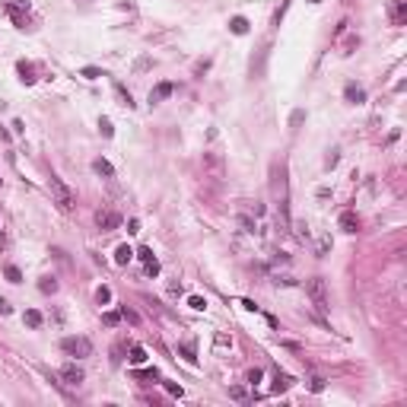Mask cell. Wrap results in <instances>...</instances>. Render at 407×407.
Returning a JSON list of instances; mask_svg holds the SVG:
<instances>
[{
    "label": "cell",
    "instance_id": "17",
    "mask_svg": "<svg viewBox=\"0 0 407 407\" xmlns=\"http://www.w3.org/2000/svg\"><path fill=\"white\" fill-rule=\"evenodd\" d=\"M213 347H217V350H232V337L226 331H217V334H213Z\"/></svg>",
    "mask_w": 407,
    "mask_h": 407
},
{
    "label": "cell",
    "instance_id": "3",
    "mask_svg": "<svg viewBox=\"0 0 407 407\" xmlns=\"http://www.w3.org/2000/svg\"><path fill=\"white\" fill-rule=\"evenodd\" d=\"M60 350H64L67 356L83 360V356H93V344H89V337H77V334H70V337L60 341Z\"/></svg>",
    "mask_w": 407,
    "mask_h": 407
},
{
    "label": "cell",
    "instance_id": "9",
    "mask_svg": "<svg viewBox=\"0 0 407 407\" xmlns=\"http://www.w3.org/2000/svg\"><path fill=\"white\" fill-rule=\"evenodd\" d=\"M337 226H341L344 232H350V236H353V232H360V217H356L353 210H344L341 220H337Z\"/></svg>",
    "mask_w": 407,
    "mask_h": 407
},
{
    "label": "cell",
    "instance_id": "27",
    "mask_svg": "<svg viewBox=\"0 0 407 407\" xmlns=\"http://www.w3.org/2000/svg\"><path fill=\"white\" fill-rule=\"evenodd\" d=\"M102 321H105L108 328H115V324L121 321V312H105V315H102Z\"/></svg>",
    "mask_w": 407,
    "mask_h": 407
},
{
    "label": "cell",
    "instance_id": "23",
    "mask_svg": "<svg viewBox=\"0 0 407 407\" xmlns=\"http://www.w3.org/2000/svg\"><path fill=\"white\" fill-rule=\"evenodd\" d=\"M4 274H7V280H10V283H23V274H19V267H13V264H10Z\"/></svg>",
    "mask_w": 407,
    "mask_h": 407
},
{
    "label": "cell",
    "instance_id": "29",
    "mask_svg": "<svg viewBox=\"0 0 407 407\" xmlns=\"http://www.w3.org/2000/svg\"><path fill=\"white\" fill-rule=\"evenodd\" d=\"M309 388H312L315 394L324 391V379H321V375H312V379H309Z\"/></svg>",
    "mask_w": 407,
    "mask_h": 407
},
{
    "label": "cell",
    "instance_id": "26",
    "mask_svg": "<svg viewBox=\"0 0 407 407\" xmlns=\"http://www.w3.org/2000/svg\"><path fill=\"white\" fill-rule=\"evenodd\" d=\"M99 130H102L105 137H115V127H111V121H108V118H99Z\"/></svg>",
    "mask_w": 407,
    "mask_h": 407
},
{
    "label": "cell",
    "instance_id": "33",
    "mask_svg": "<svg viewBox=\"0 0 407 407\" xmlns=\"http://www.w3.org/2000/svg\"><path fill=\"white\" fill-rule=\"evenodd\" d=\"M229 398H236V401H245V398H248V391H245V388H229Z\"/></svg>",
    "mask_w": 407,
    "mask_h": 407
},
{
    "label": "cell",
    "instance_id": "16",
    "mask_svg": "<svg viewBox=\"0 0 407 407\" xmlns=\"http://www.w3.org/2000/svg\"><path fill=\"white\" fill-rule=\"evenodd\" d=\"M23 321L29 324V328H42V312H38V309H26V315H23Z\"/></svg>",
    "mask_w": 407,
    "mask_h": 407
},
{
    "label": "cell",
    "instance_id": "41",
    "mask_svg": "<svg viewBox=\"0 0 407 407\" xmlns=\"http://www.w3.org/2000/svg\"><path fill=\"white\" fill-rule=\"evenodd\" d=\"M312 4H318V0H312Z\"/></svg>",
    "mask_w": 407,
    "mask_h": 407
},
{
    "label": "cell",
    "instance_id": "10",
    "mask_svg": "<svg viewBox=\"0 0 407 407\" xmlns=\"http://www.w3.org/2000/svg\"><path fill=\"white\" fill-rule=\"evenodd\" d=\"M344 99H347L350 105H363V102H366V89L356 86V83H347V86H344Z\"/></svg>",
    "mask_w": 407,
    "mask_h": 407
},
{
    "label": "cell",
    "instance_id": "31",
    "mask_svg": "<svg viewBox=\"0 0 407 407\" xmlns=\"http://www.w3.org/2000/svg\"><path fill=\"white\" fill-rule=\"evenodd\" d=\"M115 93H118V99H121V105H134V102H130V93H124V86H115Z\"/></svg>",
    "mask_w": 407,
    "mask_h": 407
},
{
    "label": "cell",
    "instance_id": "35",
    "mask_svg": "<svg viewBox=\"0 0 407 407\" xmlns=\"http://www.w3.org/2000/svg\"><path fill=\"white\" fill-rule=\"evenodd\" d=\"M261 382V369H251L248 372V385H258Z\"/></svg>",
    "mask_w": 407,
    "mask_h": 407
},
{
    "label": "cell",
    "instance_id": "25",
    "mask_svg": "<svg viewBox=\"0 0 407 407\" xmlns=\"http://www.w3.org/2000/svg\"><path fill=\"white\" fill-rule=\"evenodd\" d=\"M188 305H191L194 312H204V309H207V299H200V296H188Z\"/></svg>",
    "mask_w": 407,
    "mask_h": 407
},
{
    "label": "cell",
    "instance_id": "21",
    "mask_svg": "<svg viewBox=\"0 0 407 407\" xmlns=\"http://www.w3.org/2000/svg\"><path fill=\"white\" fill-rule=\"evenodd\" d=\"M96 302H99V305H108V302H111V290H108V287H99V290H96Z\"/></svg>",
    "mask_w": 407,
    "mask_h": 407
},
{
    "label": "cell",
    "instance_id": "13",
    "mask_svg": "<svg viewBox=\"0 0 407 407\" xmlns=\"http://www.w3.org/2000/svg\"><path fill=\"white\" fill-rule=\"evenodd\" d=\"M178 353L185 356V363L197 366V350H194V344H191V341H181V344H178Z\"/></svg>",
    "mask_w": 407,
    "mask_h": 407
},
{
    "label": "cell",
    "instance_id": "5",
    "mask_svg": "<svg viewBox=\"0 0 407 407\" xmlns=\"http://www.w3.org/2000/svg\"><path fill=\"white\" fill-rule=\"evenodd\" d=\"M204 172H207L210 178H223V172H226L223 156H217V153H204Z\"/></svg>",
    "mask_w": 407,
    "mask_h": 407
},
{
    "label": "cell",
    "instance_id": "20",
    "mask_svg": "<svg viewBox=\"0 0 407 407\" xmlns=\"http://www.w3.org/2000/svg\"><path fill=\"white\" fill-rule=\"evenodd\" d=\"M127 360H130V366H140V363H147V350L140 347V344H134V347H130V356H127Z\"/></svg>",
    "mask_w": 407,
    "mask_h": 407
},
{
    "label": "cell",
    "instance_id": "11",
    "mask_svg": "<svg viewBox=\"0 0 407 407\" xmlns=\"http://www.w3.org/2000/svg\"><path fill=\"white\" fill-rule=\"evenodd\" d=\"M16 74H19V80H23V83L26 86H32L35 83V64H29V60H19V64H16Z\"/></svg>",
    "mask_w": 407,
    "mask_h": 407
},
{
    "label": "cell",
    "instance_id": "2",
    "mask_svg": "<svg viewBox=\"0 0 407 407\" xmlns=\"http://www.w3.org/2000/svg\"><path fill=\"white\" fill-rule=\"evenodd\" d=\"M305 293H309V299H312V305L318 312L331 309V293H328V283H324L321 277H312L309 283H305Z\"/></svg>",
    "mask_w": 407,
    "mask_h": 407
},
{
    "label": "cell",
    "instance_id": "7",
    "mask_svg": "<svg viewBox=\"0 0 407 407\" xmlns=\"http://www.w3.org/2000/svg\"><path fill=\"white\" fill-rule=\"evenodd\" d=\"M57 379H60V382H64V385H80V382H83V379H86V375H83V369H80V366H77V363H67V366H60V372H57Z\"/></svg>",
    "mask_w": 407,
    "mask_h": 407
},
{
    "label": "cell",
    "instance_id": "6",
    "mask_svg": "<svg viewBox=\"0 0 407 407\" xmlns=\"http://www.w3.org/2000/svg\"><path fill=\"white\" fill-rule=\"evenodd\" d=\"M96 223H99L102 232H115V229L121 226V213H115V210H99V213H96Z\"/></svg>",
    "mask_w": 407,
    "mask_h": 407
},
{
    "label": "cell",
    "instance_id": "14",
    "mask_svg": "<svg viewBox=\"0 0 407 407\" xmlns=\"http://www.w3.org/2000/svg\"><path fill=\"white\" fill-rule=\"evenodd\" d=\"M290 385H293V379H290V375H287V372H277V375H274V385H270V391H274V394H280V391H287Z\"/></svg>",
    "mask_w": 407,
    "mask_h": 407
},
{
    "label": "cell",
    "instance_id": "19",
    "mask_svg": "<svg viewBox=\"0 0 407 407\" xmlns=\"http://www.w3.org/2000/svg\"><path fill=\"white\" fill-rule=\"evenodd\" d=\"M229 29H232V35H245V32H248V19H245V16H232Z\"/></svg>",
    "mask_w": 407,
    "mask_h": 407
},
{
    "label": "cell",
    "instance_id": "24",
    "mask_svg": "<svg viewBox=\"0 0 407 407\" xmlns=\"http://www.w3.org/2000/svg\"><path fill=\"white\" fill-rule=\"evenodd\" d=\"M134 254H137V258L144 261V264H153V261H156V254H153V248H140V251H134Z\"/></svg>",
    "mask_w": 407,
    "mask_h": 407
},
{
    "label": "cell",
    "instance_id": "12",
    "mask_svg": "<svg viewBox=\"0 0 407 407\" xmlns=\"http://www.w3.org/2000/svg\"><path fill=\"white\" fill-rule=\"evenodd\" d=\"M172 93H175V86H172V83H159L156 89H150V105H156V102L169 99Z\"/></svg>",
    "mask_w": 407,
    "mask_h": 407
},
{
    "label": "cell",
    "instance_id": "15",
    "mask_svg": "<svg viewBox=\"0 0 407 407\" xmlns=\"http://www.w3.org/2000/svg\"><path fill=\"white\" fill-rule=\"evenodd\" d=\"M130 258H134V248H130V245H118L115 248V264L124 267V264H130Z\"/></svg>",
    "mask_w": 407,
    "mask_h": 407
},
{
    "label": "cell",
    "instance_id": "39",
    "mask_svg": "<svg viewBox=\"0 0 407 407\" xmlns=\"http://www.w3.org/2000/svg\"><path fill=\"white\" fill-rule=\"evenodd\" d=\"M134 375H137V379H156L159 372H156V369H147V372H134Z\"/></svg>",
    "mask_w": 407,
    "mask_h": 407
},
{
    "label": "cell",
    "instance_id": "18",
    "mask_svg": "<svg viewBox=\"0 0 407 407\" xmlns=\"http://www.w3.org/2000/svg\"><path fill=\"white\" fill-rule=\"evenodd\" d=\"M93 169L99 172V175H105V178H115V166H111L108 159H96V162H93Z\"/></svg>",
    "mask_w": 407,
    "mask_h": 407
},
{
    "label": "cell",
    "instance_id": "40",
    "mask_svg": "<svg viewBox=\"0 0 407 407\" xmlns=\"http://www.w3.org/2000/svg\"><path fill=\"white\" fill-rule=\"evenodd\" d=\"M147 274H150V277H156V274H159V261H153V264H147Z\"/></svg>",
    "mask_w": 407,
    "mask_h": 407
},
{
    "label": "cell",
    "instance_id": "1",
    "mask_svg": "<svg viewBox=\"0 0 407 407\" xmlns=\"http://www.w3.org/2000/svg\"><path fill=\"white\" fill-rule=\"evenodd\" d=\"M48 188H51V197H54V204H57L60 210H64V213L74 210L77 197H74V191L64 185V178H60V175H51V178H48Z\"/></svg>",
    "mask_w": 407,
    "mask_h": 407
},
{
    "label": "cell",
    "instance_id": "22",
    "mask_svg": "<svg viewBox=\"0 0 407 407\" xmlns=\"http://www.w3.org/2000/svg\"><path fill=\"white\" fill-rule=\"evenodd\" d=\"M38 290H42V293H57V280L54 277H45L42 283H38Z\"/></svg>",
    "mask_w": 407,
    "mask_h": 407
},
{
    "label": "cell",
    "instance_id": "37",
    "mask_svg": "<svg viewBox=\"0 0 407 407\" xmlns=\"http://www.w3.org/2000/svg\"><path fill=\"white\" fill-rule=\"evenodd\" d=\"M10 312H13V305H10L4 296H0V315H10Z\"/></svg>",
    "mask_w": 407,
    "mask_h": 407
},
{
    "label": "cell",
    "instance_id": "32",
    "mask_svg": "<svg viewBox=\"0 0 407 407\" xmlns=\"http://www.w3.org/2000/svg\"><path fill=\"white\" fill-rule=\"evenodd\" d=\"M121 318H127L130 324H137V321H140V315H137V312H130L127 305H124V309H121Z\"/></svg>",
    "mask_w": 407,
    "mask_h": 407
},
{
    "label": "cell",
    "instance_id": "8",
    "mask_svg": "<svg viewBox=\"0 0 407 407\" xmlns=\"http://www.w3.org/2000/svg\"><path fill=\"white\" fill-rule=\"evenodd\" d=\"M388 19H391V26H404V19H407V0H391V4H388Z\"/></svg>",
    "mask_w": 407,
    "mask_h": 407
},
{
    "label": "cell",
    "instance_id": "34",
    "mask_svg": "<svg viewBox=\"0 0 407 407\" xmlns=\"http://www.w3.org/2000/svg\"><path fill=\"white\" fill-rule=\"evenodd\" d=\"M162 385H166V391H169V394H175V398H181V385H175V382H162Z\"/></svg>",
    "mask_w": 407,
    "mask_h": 407
},
{
    "label": "cell",
    "instance_id": "36",
    "mask_svg": "<svg viewBox=\"0 0 407 407\" xmlns=\"http://www.w3.org/2000/svg\"><path fill=\"white\" fill-rule=\"evenodd\" d=\"M302 118H305L302 111H293V115H290V124H293V127H296V124H302Z\"/></svg>",
    "mask_w": 407,
    "mask_h": 407
},
{
    "label": "cell",
    "instance_id": "38",
    "mask_svg": "<svg viewBox=\"0 0 407 407\" xmlns=\"http://www.w3.org/2000/svg\"><path fill=\"white\" fill-rule=\"evenodd\" d=\"M127 232H130V236H137V232H140V220H130L127 223Z\"/></svg>",
    "mask_w": 407,
    "mask_h": 407
},
{
    "label": "cell",
    "instance_id": "30",
    "mask_svg": "<svg viewBox=\"0 0 407 407\" xmlns=\"http://www.w3.org/2000/svg\"><path fill=\"white\" fill-rule=\"evenodd\" d=\"M80 74H83L86 80H99V77H105V74H102L99 67H83V70H80Z\"/></svg>",
    "mask_w": 407,
    "mask_h": 407
},
{
    "label": "cell",
    "instance_id": "4",
    "mask_svg": "<svg viewBox=\"0 0 407 407\" xmlns=\"http://www.w3.org/2000/svg\"><path fill=\"white\" fill-rule=\"evenodd\" d=\"M4 7H7L10 19H13L19 29H26V23H29V0H4Z\"/></svg>",
    "mask_w": 407,
    "mask_h": 407
},
{
    "label": "cell",
    "instance_id": "28",
    "mask_svg": "<svg viewBox=\"0 0 407 407\" xmlns=\"http://www.w3.org/2000/svg\"><path fill=\"white\" fill-rule=\"evenodd\" d=\"M356 48H360V38H356V35H350L347 42H344V54H353Z\"/></svg>",
    "mask_w": 407,
    "mask_h": 407
}]
</instances>
